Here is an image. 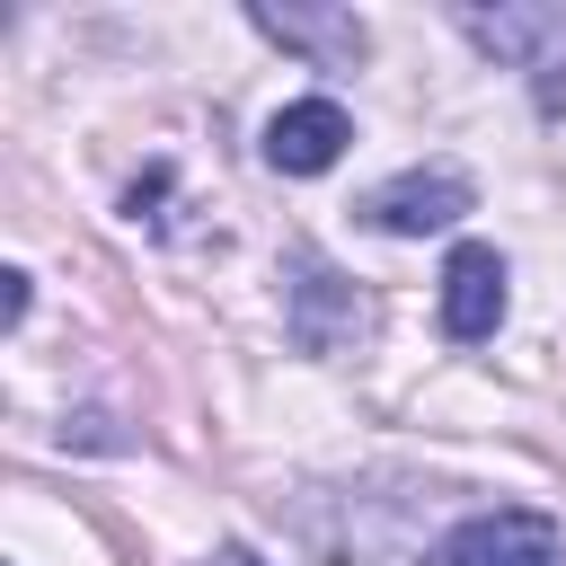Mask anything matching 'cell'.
I'll use <instances>...</instances> for the list:
<instances>
[{"label":"cell","mask_w":566,"mask_h":566,"mask_svg":"<svg viewBox=\"0 0 566 566\" xmlns=\"http://www.w3.org/2000/svg\"><path fill=\"white\" fill-rule=\"evenodd\" d=\"M495 318H504V256H495L486 239H469V248H451V265H442V336H451V345H486Z\"/></svg>","instance_id":"cell-5"},{"label":"cell","mask_w":566,"mask_h":566,"mask_svg":"<svg viewBox=\"0 0 566 566\" xmlns=\"http://www.w3.org/2000/svg\"><path fill=\"white\" fill-rule=\"evenodd\" d=\"M460 212H478V186H469V168H460V159L398 168L389 186H371V195H363V221H371V230H389V239H433V230H451Z\"/></svg>","instance_id":"cell-1"},{"label":"cell","mask_w":566,"mask_h":566,"mask_svg":"<svg viewBox=\"0 0 566 566\" xmlns=\"http://www.w3.org/2000/svg\"><path fill=\"white\" fill-rule=\"evenodd\" d=\"M433 566H566V531L531 504H495V513H469L433 548Z\"/></svg>","instance_id":"cell-3"},{"label":"cell","mask_w":566,"mask_h":566,"mask_svg":"<svg viewBox=\"0 0 566 566\" xmlns=\"http://www.w3.org/2000/svg\"><path fill=\"white\" fill-rule=\"evenodd\" d=\"M363 318H371V301H363L336 265L292 256V345H301V354H336V345H354Z\"/></svg>","instance_id":"cell-4"},{"label":"cell","mask_w":566,"mask_h":566,"mask_svg":"<svg viewBox=\"0 0 566 566\" xmlns=\"http://www.w3.org/2000/svg\"><path fill=\"white\" fill-rule=\"evenodd\" d=\"M256 18V35H274V44H292V53H310L318 71H354L363 53H371V27L354 18V9H274V0H256L248 9Z\"/></svg>","instance_id":"cell-6"},{"label":"cell","mask_w":566,"mask_h":566,"mask_svg":"<svg viewBox=\"0 0 566 566\" xmlns=\"http://www.w3.org/2000/svg\"><path fill=\"white\" fill-rule=\"evenodd\" d=\"M460 27H469L495 62L531 71L539 115H557V106H566V9H460Z\"/></svg>","instance_id":"cell-2"},{"label":"cell","mask_w":566,"mask_h":566,"mask_svg":"<svg viewBox=\"0 0 566 566\" xmlns=\"http://www.w3.org/2000/svg\"><path fill=\"white\" fill-rule=\"evenodd\" d=\"M27 318V274H0V327Z\"/></svg>","instance_id":"cell-8"},{"label":"cell","mask_w":566,"mask_h":566,"mask_svg":"<svg viewBox=\"0 0 566 566\" xmlns=\"http://www.w3.org/2000/svg\"><path fill=\"white\" fill-rule=\"evenodd\" d=\"M345 142H354V124H345L336 97H292V106L265 124V168H283V177H318V168L345 159Z\"/></svg>","instance_id":"cell-7"},{"label":"cell","mask_w":566,"mask_h":566,"mask_svg":"<svg viewBox=\"0 0 566 566\" xmlns=\"http://www.w3.org/2000/svg\"><path fill=\"white\" fill-rule=\"evenodd\" d=\"M203 566H256V548H239V539H230V548H212Z\"/></svg>","instance_id":"cell-9"}]
</instances>
